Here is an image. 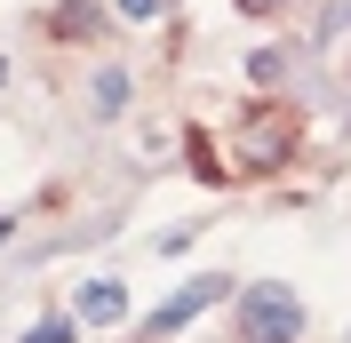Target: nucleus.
<instances>
[{"mask_svg": "<svg viewBox=\"0 0 351 343\" xmlns=\"http://www.w3.org/2000/svg\"><path fill=\"white\" fill-rule=\"evenodd\" d=\"M304 335V303L287 287H247L240 296V343H295Z\"/></svg>", "mask_w": 351, "mask_h": 343, "instance_id": "1", "label": "nucleus"}, {"mask_svg": "<svg viewBox=\"0 0 351 343\" xmlns=\"http://www.w3.org/2000/svg\"><path fill=\"white\" fill-rule=\"evenodd\" d=\"M287 144H295V120H287L280 104H256V112L240 120V168H256V176H263V168H280Z\"/></svg>", "mask_w": 351, "mask_h": 343, "instance_id": "2", "label": "nucleus"}, {"mask_svg": "<svg viewBox=\"0 0 351 343\" xmlns=\"http://www.w3.org/2000/svg\"><path fill=\"white\" fill-rule=\"evenodd\" d=\"M223 287H232V279H223V272H199V279H184V287H176L168 303H160L152 320H144V335L160 343V335H176V327H192L199 311H208V303H223Z\"/></svg>", "mask_w": 351, "mask_h": 343, "instance_id": "3", "label": "nucleus"}, {"mask_svg": "<svg viewBox=\"0 0 351 343\" xmlns=\"http://www.w3.org/2000/svg\"><path fill=\"white\" fill-rule=\"evenodd\" d=\"M80 320L88 327H120L128 320V287H120V279H88L80 287Z\"/></svg>", "mask_w": 351, "mask_h": 343, "instance_id": "4", "label": "nucleus"}, {"mask_svg": "<svg viewBox=\"0 0 351 343\" xmlns=\"http://www.w3.org/2000/svg\"><path fill=\"white\" fill-rule=\"evenodd\" d=\"M120 104H128V72H120V64H104L96 80H88V112H96V120H112Z\"/></svg>", "mask_w": 351, "mask_h": 343, "instance_id": "5", "label": "nucleus"}, {"mask_svg": "<svg viewBox=\"0 0 351 343\" xmlns=\"http://www.w3.org/2000/svg\"><path fill=\"white\" fill-rule=\"evenodd\" d=\"M56 40H96V0H64L56 8Z\"/></svg>", "mask_w": 351, "mask_h": 343, "instance_id": "6", "label": "nucleus"}, {"mask_svg": "<svg viewBox=\"0 0 351 343\" xmlns=\"http://www.w3.org/2000/svg\"><path fill=\"white\" fill-rule=\"evenodd\" d=\"M24 343H72V320H40V327H32Z\"/></svg>", "mask_w": 351, "mask_h": 343, "instance_id": "7", "label": "nucleus"}, {"mask_svg": "<svg viewBox=\"0 0 351 343\" xmlns=\"http://www.w3.org/2000/svg\"><path fill=\"white\" fill-rule=\"evenodd\" d=\"M240 16H280V8H295V0H232Z\"/></svg>", "mask_w": 351, "mask_h": 343, "instance_id": "8", "label": "nucleus"}, {"mask_svg": "<svg viewBox=\"0 0 351 343\" xmlns=\"http://www.w3.org/2000/svg\"><path fill=\"white\" fill-rule=\"evenodd\" d=\"M120 16H128V24H144V16H160V0H120Z\"/></svg>", "mask_w": 351, "mask_h": 343, "instance_id": "9", "label": "nucleus"}, {"mask_svg": "<svg viewBox=\"0 0 351 343\" xmlns=\"http://www.w3.org/2000/svg\"><path fill=\"white\" fill-rule=\"evenodd\" d=\"M0 239H8V215H0Z\"/></svg>", "mask_w": 351, "mask_h": 343, "instance_id": "10", "label": "nucleus"}, {"mask_svg": "<svg viewBox=\"0 0 351 343\" xmlns=\"http://www.w3.org/2000/svg\"><path fill=\"white\" fill-rule=\"evenodd\" d=\"M0 80H8V64H0Z\"/></svg>", "mask_w": 351, "mask_h": 343, "instance_id": "11", "label": "nucleus"}]
</instances>
